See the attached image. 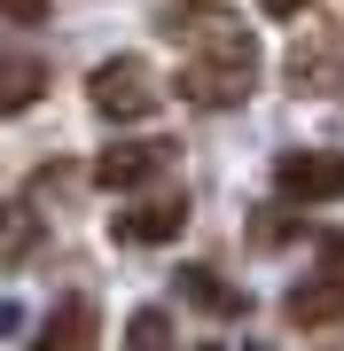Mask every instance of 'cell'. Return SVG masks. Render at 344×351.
Instances as JSON below:
<instances>
[{
    "instance_id": "obj_1",
    "label": "cell",
    "mask_w": 344,
    "mask_h": 351,
    "mask_svg": "<svg viewBox=\"0 0 344 351\" xmlns=\"http://www.w3.org/2000/svg\"><path fill=\"white\" fill-rule=\"evenodd\" d=\"M251 86H258V39L242 32V16L204 32L180 63V101L188 110H235V101H251Z\"/></svg>"
},
{
    "instance_id": "obj_2",
    "label": "cell",
    "mask_w": 344,
    "mask_h": 351,
    "mask_svg": "<svg viewBox=\"0 0 344 351\" xmlns=\"http://www.w3.org/2000/svg\"><path fill=\"white\" fill-rule=\"evenodd\" d=\"M87 101L110 125H141V117L157 110V71L141 63V55H102V63L87 71Z\"/></svg>"
},
{
    "instance_id": "obj_3",
    "label": "cell",
    "mask_w": 344,
    "mask_h": 351,
    "mask_svg": "<svg viewBox=\"0 0 344 351\" xmlns=\"http://www.w3.org/2000/svg\"><path fill=\"white\" fill-rule=\"evenodd\" d=\"M274 195L282 203H336L344 195V149H290L274 156Z\"/></svg>"
},
{
    "instance_id": "obj_4",
    "label": "cell",
    "mask_w": 344,
    "mask_h": 351,
    "mask_svg": "<svg viewBox=\"0 0 344 351\" xmlns=\"http://www.w3.org/2000/svg\"><path fill=\"white\" fill-rule=\"evenodd\" d=\"M180 226H188V195L157 188V195H141L110 219V242L117 250H157V242H180Z\"/></svg>"
},
{
    "instance_id": "obj_5",
    "label": "cell",
    "mask_w": 344,
    "mask_h": 351,
    "mask_svg": "<svg viewBox=\"0 0 344 351\" xmlns=\"http://www.w3.org/2000/svg\"><path fill=\"white\" fill-rule=\"evenodd\" d=\"M157 172H172V141H110L102 156H94V188L110 195H133V188H157Z\"/></svg>"
},
{
    "instance_id": "obj_6",
    "label": "cell",
    "mask_w": 344,
    "mask_h": 351,
    "mask_svg": "<svg viewBox=\"0 0 344 351\" xmlns=\"http://www.w3.org/2000/svg\"><path fill=\"white\" fill-rule=\"evenodd\" d=\"M290 86L297 94H344V32H306L290 47Z\"/></svg>"
},
{
    "instance_id": "obj_7",
    "label": "cell",
    "mask_w": 344,
    "mask_h": 351,
    "mask_svg": "<svg viewBox=\"0 0 344 351\" xmlns=\"http://www.w3.org/2000/svg\"><path fill=\"white\" fill-rule=\"evenodd\" d=\"M282 313H290V328H336L344 320V274H329V265L306 274L290 297H282Z\"/></svg>"
},
{
    "instance_id": "obj_8",
    "label": "cell",
    "mask_w": 344,
    "mask_h": 351,
    "mask_svg": "<svg viewBox=\"0 0 344 351\" xmlns=\"http://www.w3.org/2000/svg\"><path fill=\"white\" fill-rule=\"evenodd\" d=\"M39 242H47L39 203H32V195H8V203H0V265H8V274H16V265H32Z\"/></svg>"
},
{
    "instance_id": "obj_9",
    "label": "cell",
    "mask_w": 344,
    "mask_h": 351,
    "mask_svg": "<svg viewBox=\"0 0 344 351\" xmlns=\"http://www.w3.org/2000/svg\"><path fill=\"white\" fill-rule=\"evenodd\" d=\"M180 297H188L196 313H211V320H242L251 313V297H242L235 281H219L211 265H180Z\"/></svg>"
},
{
    "instance_id": "obj_10",
    "label": "cell",
    "mask_w": 344,
    "mask_h": 351,
    "mask_svg": "<svg viewBox=\"0 0 344 351\" xmlns=\"http://www.w3.org/2000/svg\"><path fill=\"white\" fill-rule=\"evenodd\" d=\"M32 351H94V304L87 297H63L47 313V328L32 336Z\"/></svg>"
},
{
    "instance_id": "obj_11",
    "label": "cell",
    "mask_w": 344,
    "mask_h": 351,
    "mask_svg": "<svg viewBox=\"0 0 344 351\" xmlns=\"http://www.w3.org/2000/svg\"><path fill=\"white\" fill-rule=\"evenodd\" d=\"M39 94H47V71H39V63H24V55H8V63H0V117L32 110Z\"/></svg>"
},
{
    "instance_id": "obj_12",
    "label": "cell",
    "mask_w": 344,
    "mask_h": 351,
    "mask_svg": "<svg viewBox=\"0 0 344 351\" xmlns=\"http://www.w3.org/2000/svg\"><path fill=\"white\" fill-rule=\"evenodd\" d=\"M126 343H133V351H172V320L157 313V304H141L133 328H126Z\"/></svg>"
},
{
    "instance_id": "obj_13",
    "label": "cell",
    "mask_w": 344,
    "mask_h": 351,
    "mask_svg": "<svg viewBox=\"0 0 344 351\" xmlns=\"http://www.w3.org/2000/svg\"><path fill=\"white\" fill-rule=\"evenodd\" d=\"M0 16H8V24H39V16H47V0H0Z\"/></svg>"
},
{
    "instance_id": "obj_14",
    "label": "cell",
    "mask_w": 344,
    "mask_h": 351,
    "mask_svg": "<svg viewBox=\"0 0 344 351\" xmlns=\"http://www.w3.org/2000/svg\"><path fill=\"white\" fill-rule=\"evenodd\" d=\"M258 8H266V16H274V24H297V16H306V8H313V0H258Z\"/></svg>"
},
{
    "instance_id": "obj_15",
    "label": "cell",
    "mask_w": 344,
    "mask_h": 351,
    "mask_svg": "<svg viewBox=\"0 0 344 351\" xmlns=\"http://www.w3.org/2000/svg\"><path fill=\"white\" fill-rule=\"evenodd\" d=\"M321 265H329V274H344V234H329V242H321Z\"/></svg>"
},
{
    "instance_id": "obj_16",
    "label": "cell",
    "mask_w": 344,
    "mask_h": 351,
    "mask_svg": "<svg viewBox=\"0 0 344 351\" xmlns=\"http://www.w3.org/2000/svg\"><path fill=\"white\" fill-rule=\"evenodd\" d=\"M16 320H24V313H16V304H0V336H16Z\"/></svg>"
},
{
    "instance_id": "obj_17",
    "label": "cell",
    "mask_w": 344,
    "mask_h": 351,
    "mask_svg": "<svg viewBox=\"0 0 344 351\" xmlns=\"http://www.w3.org/2000/svg\"><path fill=\"white\" fill-rule=\"evenodd\" d=\"M188 351H219V343H188Z\"/></svg>"
},
{
    "instance_id": "obj_18",
    "label": "cell",
    "mask_w": 344,
    "mask_h": 351,
    "mask_svg": "<svg viewBox=\"0 0 344 351\" xmlns=\"http://www.w3.org/2000/svg\"><path fill=\"white\" fill-rule=\"evenodd\" d=\"M251 351H266V343H251Z\"/></svg>"
}]
</instances>
